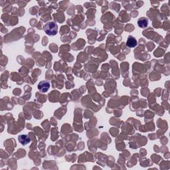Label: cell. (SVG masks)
Instances as JSON below:
<instances>
[{
	"instance_id": "277c9868",
	"label": "cell",
	"mask_w": 170,
	"mask_h": 170,
	"mask_svg": "<svg viewBox=\"0 0 170 170\" xmlns=\"http://www.w3.org/2000/svg\"><path fill=\"white\" fill-rule=\"evenodd\" d=\"M18 140H19L20 144L23 145V146L28 144L31 141L28 135H25V134H22V135L19 136V137H18Z\"/></svg>"
},
{
	"instance_id": "6da1fadb",
	"label": "cell",
	"mask_w": 170,
	"mask_h": 170,
	"mask_svg": "<svg viewBox=\"0 0 170 170\" xmlns=\"http://www.w3.org/2000/svg\"><path fill=\"white\" fill-rule=\"evenodd\" d=\"M44 31L47 35H55L58 31V26L55 22L50 21L45 25Z\"/></svg>"
},
{
	"instance_id": "3957f363",
	"label": "cell",
	"mask_w": 170,
	"mask_h": 170,
	"mask_svg": "<svg viewBox=\"0 0 170 170\" xmlns=\"http://www.w3.org/2000/svg\"><path fill=\"white\" fill-rule=\"evenodd\" d=\"M138 44L137 40L133 37V36L130 35L127 39L126 41V46L130 47V48H134V47H136Z\"/></svg>"
},
{
	"instance_id": "5b68a950",
	"label": "cell",
	"mask_w": 170,
	"mask_h": 170,
	"mask_svg": "<svg viewBox=\"0 0 170 170\" xmlns=\"http://www.w3.org/2000/svg\"><path fill=\"white\" fill-rule=\"evenodd\" d=\"M138 25L140 28H146L148 25V20L146 17H141L138 19Z\"/></svg>"
},
{
	"instance_id": "7a4b0ae2",
	"label": "cell",
	"mask_w": 170,
	"mask_h": 170,
	"mask_svg": "<svg viewBox=\"0 0 170 170\" xmlns=\"http://www.w3.org/2000/svg\"><path fill=\"white\" fill-rule=\"evenodd\" d=\"M50 88V83L47 81H43L39 83L38 89L41 92H46Z\"/></svg>"
}]
</instances>
